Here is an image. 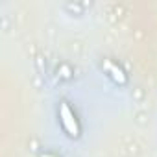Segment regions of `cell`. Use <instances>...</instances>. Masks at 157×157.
Wrapping results in <instances>:
<instances>
[{"instance_id":"2","label":"cell","mask_w":157,"mask_h":157,"mask_svg":"<svg viewBox=\"0 0 157 157\" xmlns=\"http://www.w3.org/2000/svg\"><path fill=\"white\" fill-rule=\"evenodd\" d=\"M104 67H105V70L109 72V76L113 78V80H115L117 83H120V85H124V83L128 82V78H126V74H124V70H122L120 67H117L115 63H111V61H105V63H104Z\"/></svg>"},{"instance_id":"3","label":"cell","mask_w":157,"mask_h":157,"mask_svg":"<svg viewBox=\"0 0 157 157\" xmlns=\"http://www.w3.org/2000/svg\"><path fill=\"white\" fill-rule=\"evenodd\" d=\"M41 157H56V155H50V153H44V155H41Z\"/></svg>"},{"instance_id":"1","label":"cell","mask_w":157,"mask_h":157,"mask_svg":"<svg viewBox=\"0 0 157 157\" xmlns=\"http://www.w3.org/2000/svg\"><path fill=\"white\" fill-rule=\"evenodd\" d=\"M59 120H61V126H63V129L67 131L68 137L76 139L78 135H80V122H78V118H76V113L65 102L59 105Z\"/></svg>"}]
</instances>
